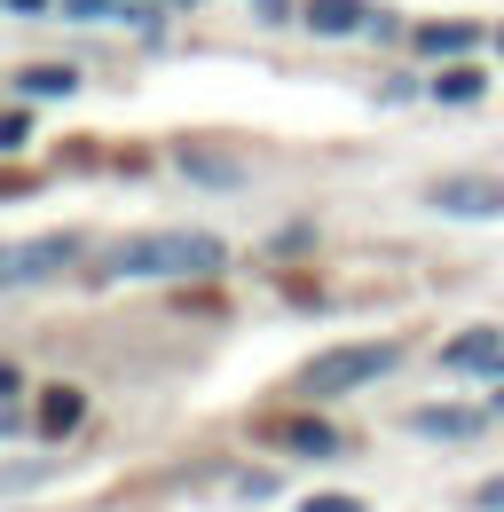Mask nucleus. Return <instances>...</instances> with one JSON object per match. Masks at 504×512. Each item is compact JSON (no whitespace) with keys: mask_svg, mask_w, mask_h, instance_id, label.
Here are the masks:
<instances>
[{"mask_svg":"<svg viewBox=\"0 0 504 512\" xmlns=\"http://www.w3.org/2000/svg\"><path fill=\"white\" fill-rule=\"evenodd\" d=\"M119 276H221L229 268V245L205 237V229H150V237H126L111 253Z\"/></svg>","mask_w":504,"mask_h":512,"instance_id":"1","label":"nucleus"},{"mask_svg":"<svg viewBox=\"0 0 504 512\" xmlns=\"http://www.w3.org/2000/svg\"><path fill=\"white\" fill-rule=\"evenodd\" d=\"M394 363H402V347H394V339H371V347H331V355H315L308 371H300V386H308V394H355V386L386 379Z\"/></svg>","mask_w":504,"mask_h":512,"instance_id":"2","label":"nucleus"},{"mask_svg":"<svg viewBox=\"0 0 504 512\" xmlns=\"http://www.w3.org/2000/svg\"><path fill=\"white\" fill-rule=\"evenodd\" d=\"M79 253V237H40V245H0V292L8 284H32V276H48L56 260Z\"/></svg>","mask_w":504,"mask_h":512,"instance_id":"3","label":"nucleus"},{"mask_svg":"<svg viewBox=\"0 0 504 512\" xmlns=\"http://www.w3.org/2000/svg\"><path fill=\"white\" fill-rule=\"evenodd\" d=\"M434 205H441V213H473V221H481V213H497V205H504V182H497V174H457V182H434Z\"/></svg>","mask_w":504,"mask_h":512,"instance_id":"4","label":"nucleus"},{"mask_svg":"<svg viewBox=\"0 0 504 512\" xmlns=\"http://www.w3.org/2000/svg\"><path fill=\"white\" fill-rule=\"evenodd\" d=\"M441 363H449V371H473V363H504V339H497V331H465V339H449V347H441Z\"/></svg>","mask_w":504,"mask_h":512,"instance_id":"5","label":"nucleus"},{"mask_svg":"<svg viewBox=\"0 0 504 512\" xmlns=\"http://www.w3.org/2000/svg\"><path fill=\"white\" fill-rule=\"evenodd\" d=\"M363 16H371L363 0H308V24L331 32V40H339V32H363Z\"/></svg>","mask_w":504,"mask_h":512,"instance_id":"6","label":"nucleus"},{"mask_svg":"<svg viewBox=\"0 0 504 512\" xmlns=\"http://www.w3.org/2000/svg\"><path fill=\"white\" fill-rule=\"evenodd\" d=\"M276 442H284V449H308V457H339V434H331V426H315V418H284V426H276Z\"/></svg>","mask_w":504,"mask_h":512,"instance_id":"7","label":"nucleus"},{"mask_svg":"<svg viewBox=\"0 0 504 512\" xmlns=\"http://www.w3.org/2000/svg\"><path fill=\"white\" fill-rule=\"evenodd\" d=\"M79 410H87V402H79V386H48V394H40V426H48V434H71V426H79Z\"/></svg>","mask_w":504,"mask_h":512,"instance_id":"8","label":"nucleus"},{"mask_svg":"<svg viewBox=\"0 0 504 512\" xmlns=\"http://www.w3.org/2000/svg\"><path fill=\"white\" fill-rule=\"evenodd\" d=\"M434 95H441V103H473V95H481V64H449L434 79Z\"/></svg>","mask_w":504,"mask_h":512,"instance_id":"9","label":"nucleus"},{"mask_svg":"<svg viewBox=\"0 0 504 512\" xmlns=\"http://www.w3.org/2000/svg\"><path fill=\"white\" fill-rule=\"evenodd\" d=\"M473 426H481L473 410H418L410 418V434H473Z\"/></svg>","mask_w":504,"mask_h":512,"instance_id":"10","label":"nucleus"},{"mask_svg":"<svg viewBox=\"0 0 504 512\" xmlns=\"http://www.w3.org/2000/svg\"><path fill=\"white\" fill-rule=\"evenodd\" d=\"M24 87H32V95H71L79 79H71L63 64H40V71H24Z\"/></svg>","mask_w":504,"mask_h":512,"instance_id":"11","label":"nucleus"},{"mask_svg":"<svg viewBox=\"0 0 504 512\" xmlns=\"http://www.w3.org/2000/svg\"><path fill=\"white\" fill-rule=\"evenodd\" d=\"M465 40H473L465 24H434V32H426V48H441V56H449V48H465Z\"/></svg>","mask_w":504,"mask_h":512,"instance_id":"12","label":"nucleus"},{"mask_svg":"<svg viewBox=\"0 0 504 512\" xmlns=\"http://www.w3.org/2000/svg\"><path fill=\"white\" fill-rule=\"evenodd\" d=\"M71 16H134V8H119V0H63Z\"/></svg>","mask_w":504,"mask_h":512,"instance_id":"13","label":"nucleus"},{"mask_svg":"<svg viewBox=\"0 0 504 512\" xmlns=\"http://www.w3.org/2000/svg\"><path fill=\"white\" fill-rule=\"evenodd\" d=\"M300 512H363V505H355V497H308Z\"/></svg>","mask_w":504,"mask_h":512,"instance_id":"14","label":"nucleus"},{"mask_svg":"<svg viewBox=\"0 0 504 512\" xmlns=\"http://www.w3.org/2000/svg\"><path fill=\"white\" fill-rule=\"evenodd\" d=\"M252 8H260L268 24H284V16H292V0H252Z\"/></svg>","mask_w":504,"mask_h":512,"instance_id":"15","label":"nucleus"},{"mask_svg":"<svg viewBox=\"0 0 504 512\" xmlns=\"http://www.w3.org/2000/svg\"><path fill=\"white\" fill-rule=\"evenodd\" d=\"M24 142V119H0V150H16Z\"/></svg>","mask_w":504,"mask_h":512,"instance_id":"16","label":"nucleus"},{"mask_svg":"<svg viewBox=\"0 0 504 512\" xmlns=\"http://www.w3.org/2000/svg\"><path fill=\"white\" fill-rule=\"evenodd\" d=\"M481 505H489V512H504V481H489V489H481Z\"/></svg>","mask_w":504,"mask_h":512,"instance_id":"17","label":"nucleus"},{"mask_svg":"<svg viewBox=\"0 0 504 512\" xmlns=\"http://www.w3.org/2000/svg\"><path fill=\"white\" fill-rule=\"evenodd\" d=\"M16 190H24V174H0V197H16Z\"/></svg>","mask_w":504,"mask_h":512,"instance_id":"18","label":"nucleus"},{"mask_svg":"<svg viewBox=\"0 0 504 512\" xmlns=\"http://www.w3.org/2000/svg\"><path fill=\"white\" fill-rule=\"evenodd\" d=\"M0 394H16V371H0Z\"/></svg>","mask_w":504,"mask_h":512,"instance_id":"19","label":"nucleus"},{"mask_svg":"<svg viewBox=\"0 0 504 512\" xmlns=\"http://www.w3.org/2000/svg\"><path fill=\"white\" fill-rule=\"evenodd\" d=\"M16 8H32V16H40V8H48V0H16Z\"/></svg>","mask_w":504,"mask_h":512,"instance_id":"20","label":"nucleus"}]
</instances>
